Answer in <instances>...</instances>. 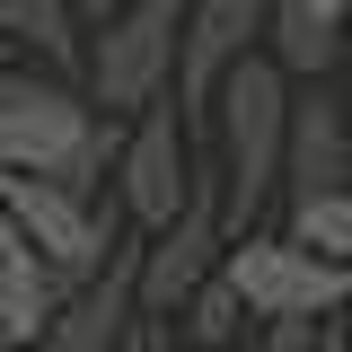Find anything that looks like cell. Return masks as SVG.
Wrapping results in <instances>:
<instances>
[{"mask_svg": "<svg viewBox=\"0 0 352 352\" xmlns=\"http://www.w3.org/2000/svg\"><path fill=\"white\" fill-rule=\"evenodd\" d=\"M80 18H88V62H80L88 115L141 124L150 106H168L185 9H176V0H132V9H80Z\"/></svg>", "mask_w": 352, "mask_h": 352, "instance_id": "cell-1", "label": "cell"}, {"mask_svg": "<svg viewBox=\"0 0 352 352\" xmlns=\"http://www.w3.org/2000/svg\"><path fill=\"white\" fill-rule=\"evenodd\" d=\"M291 97L300 88L282 80L273 62H238L229 80H220L212 115H220V150H229V176H220V238L238 247V238H256V212L264 194L282 185V132H291Z\"/></svg>", "mask_w": 352, "mask_h": 352, "instance_id": "cell-2", "label": "cell"}, {"mask_svg": "<svg viewBox=\"0 0 352 352\" xmlns=\"http://www.w3.org/2000/svg\"><path fill=\"white\" fill-rule=\"evenodd\" d=\"M220 282H229L238 308L264 317V326H335L352 308V273L317 264L308 247H291V238H264V229L220 256Z\"/></svg>", "mask_w": 352, "mask_h": 352, "instance_id": "cell-3", "label": "cell"}, {"mask_svg": "<svg viewBox=\"0 0 352 352\" xmlns=\"http://www.w3.org/2000/svg\"><path fill=\"white\" fill-rule=\"evenodd\" d=\"M97 132L88 97L71 80H53L36 62L0 71V176H36V185H62V168L80 159V141Z\"/></svg>", "mask_w": 352, "mask_h": 352, "instance_id": "cell-4", "label": "cell"}, {"mask_svg": "<svg viewBox=\"0 0 352 352\" xmlns=\"http://www.w3.org/2000/svg\"><path fill=\"white\" fill-rule=\"evenodd\" d=\"M106 194H115V212H124V229L141 247L185 220V203H194V141L176 124V106H150L141 124H124V159H115Z\"/></svg>", "mask_w": 352, "mask_h": 352, "instance_id": "cell-5", "label": "cell"}, {"mask_svg": "<svg viewBox=\"0 0 352 352\" xmlns=\"http://www.w3.org/2000/svg\"><path fill=\"white\" fill-rule=\"evenodd\" d=\"M132 247H141V238H132ZM220 256H229V238H220V185L194 168V203H185V220L159 229V238L141 247V326H176L185 300L220 273Z\"/></svg>", "mask_w": 352, "mask_h": 352, "instance_id": "cell-6", "label": "cell"}, {"mask_svg": "<svg viewBox=\"0 0 352 352\" xmlns=\"http://www.w3.org/2000/svg\"><path fill=\"white\" fill-rule=\"evenodd\" d=\"M264 53V0H194L185 9V36H176V124L194 141V124L212 115L220 80L238 71V62H256Z\"/></svg>", "mask_w": 352, "mask_h": 352, "instance_id": "cell-7", "label": "cell"}, {"mask_svg": "<svg viewBox=\"0 0 352 352\" xmlns=\"http://www.w3.org/2000/svg\"><path fill=\"white\" fill-rule=\"evenodd\" d=\"M132 335H141V247L124 238L115 264L62 300V317H53V335L36 352H124Z\"/></svg>", "mask_w": 352, "mask_h": 352, "instance_id": "cell-8", "label": "cell"}, {"mask_svg": "<svg viewBox=\"0 0 352 352\" xmlns=\"http://www.w3.org/2000/svg\"><path fill=\"white\" fill-rule=\"evenodd\" d=\"M352 53V0H273L264 9V62L291 88H326Z\"/></svg>", "mask_w": 352, "mask_h": 352, "instance_id": "cell-9", "label": "cell"}, {"mask_svg": "<svg viewBox=\"0 0 352 352\" xmlns=\"http://www.w3.org/2000/svg\"><path fill=\"white\" fill-rule=\"evenodd\" d=\"M282 185H291V203H317V194H344V185H352V132H344L335 88H300V97H291Z\"/></svg>", "mask_w": 352, "mask_h": 352, "instance_id": "cell-10", "label": "cell"}, {"mask_svg": "<svg viewBox=\"0 0 352 352\" xmlns=\"http://www.w3.org/2000/svg\"><path fill=\"white\" fill-rule=\"evenodd\" d=\"M71 300V282L36 264V247H18L9 229H0V352H36L53 335V317Z\"/></svg>", "mask_w": 352, "mask_h": 352, "instance_id": "cell-11", "label": "cell"}, {"mask_svg": "<svg viewBox=\"0 0 352 352\" xmlns=\"http://www.w3.org/2000/svg\"><path fill=\"white\" fill-rule=\"evenodd\" d=\"M88 18L71 9V0H0V44L9 53H36V71H53V80L80 88V62H88Z\"/></svg>", "mask_w": 352, "mask_h": 352, "instance_id": "cell-12", "label": "cell"}, {"mask_svg": "<svg viewBox=\"0 0 352 352\" xmlns=\"http://www.w3.org/2000/svg\"><path fill=\"white\" fill-rule=\"evenodd\" d=\"M282 238L308 247L317 264L352 273V185H344V194H317V203H291V229H282Z\"/></svg>", "mask_w": 352, "mask_h": 352, "instance_id": "cell-13", "label": "cell"}, {"mask_svg": "<svg viewBox=\"0 0 352 352\" xmlns=\"http://www.w3.org/2000/svg\"><path fill=\"white\" fill-rule=\"evenodd\" d=\"M168 335H176L185 352H229L238 335H247V308H238V291H229V282L212 273V282H203V291L185 300V317H176Z\"/></svg>", "mask_w": 352, "mask_h": 352, "instance_id": "cell-14", "label": "cell"}, {"mask_svg": "<svg viewBox=\"0 0 352 352\" xmlns=\"http://www.w3.org/2000/svg\"><path fill=\"white\" fill-rule=\"evenodd\" d=\"M317 352H352V335H344V317H335V326L317 335Z\"/></svg>", "mask_w": 352, "mask_h": 352, "instance_id": "cell-15", "label": "cell"}, {"mask_svg": "<svg viewBox=\"0 0 352 352\" xmlns=\"http://www.w3.org/2000/svg\"><path fill=\"white\" fill-rule=\"evenodd\" d=\"M335 106H344V132H352V53H344V88H335Z\"/></svg>", "mask_w": 352, "mask_h": 352, "instance_id": "cell-16", "label": "cell"}, {"mask_svg": "<svg viewBox=\"0 0 352 352\" xmlns=\"http://www.w3.org/2000/svg\"><path fill=\"white\" fill-rule=\"evenodd\" d=\"M150 352H185V344H176V335H168V326H150Z\"/></svg>", "mask_w": 352, "mask_h": 352, "instance_id": "cell-17", "label": "cell"}, {"mask_svg": "<svg viewBox=\"0 0 352 352\" xmlns=\"http://www.w3.org/2000/svg\"><path fill=\"white\" fill-rule=\"evenodd\" d=\"M124 352H150V326H141V335H132V344H124Z\"/></svg>", "mask_w": 352, "mask_h": 352, "instance_id": "cell-18", "label": "cell"}, {"mask_svg": "<svg viewBox=\"0 0 352 352\" xmlns=\"http://www.w3.org/2000/svg\"><path fill=\"white\" fill-rule=\"evenodd\" d=\"M0 71H18V53H9V44H0Z\"/></svg>", "mask_w": 352, "mask_h": 352, "instance_id": "cell-19", "label": "cell"}]
</instances>
